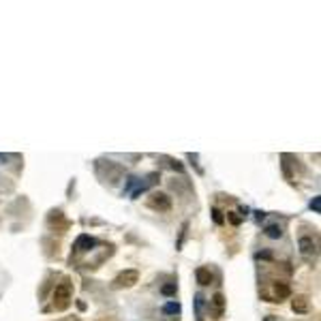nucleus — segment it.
<instances>
[{"mask_svg": "<svg viewBox=\"0 0 321 321\" xmlns=\"http://www.w3.org/2000/svg\"><path fill=\"white\" fill-rule=\"evenodd\" d=\"M163 312H167V315H178L180 312V304L178 302H167L163 306Z\"/></svg>", "mask_w": 321, "mask_h": 321, "instance_id": "obj_12", "label": "nucleus"}, {"mask_svg": "<svg viewBox=\"0 0 321 321\" xmlns=\"http://www.w3.org/2000/svg\"><path fill=\"white\" fill-rule=\"evenodd\" d=\"M298 248H300V255H302L306 261H315V259H317V244L312 242V238L302 236V238L298 240Z\"/></svg>", "mask_w": 321, "mask_h": 321, "instance_id": "obj_5", "label": "nucleus"}, {"mask_svg": "<svg viewBox=\"0 0 321 321\" xmlns=\"http://www.w3.org/2000/svg\"><path fill=\"white\" fill-rule=\"evenodd\" d=\"M212 214H214V221H216V223H223V214H221V210H216V208H214Z\"/></svg>", "mask_w": 321, "mask_h": 321, "instance_id": "obj_17", "label": "nucleus"}, {"mask_svg": "<svg viewBox=\"0 0 321 321\" xmlns=\"http://www.w3.org/2000/svg\"><path fill=\"white\" fill-rule=\"evenodd\" d=\"M227 219H229V223H231V225H240V223H242V216H238L236 212H229V214H227Z\"/></svg>", "mask_w": 321, "mask_h": 321, "instance_id": "obj_16", "label": "nucleus"}, {"mask_svg": "<svg viewBox=\"0 0 321 321\" xmlns=\"http://www.w3.org/2000/svg\"><path fill=\"white\" fill-rule=\"evenodd\" d=\"M195 278H197L199 285L206 287V285L212 283V272L208 270V268H197V270H195Z\"/></svg>", "mask_w": 321, "mask_h": 321, "instance_id": "obj_9", "label": "nucleus"}, {"mask_svg": "<svg viewBox=\"0 0 321 321\" xmlns=\"http://www.w3.org/2000/svg\"><path fill=\"white\" fill-rule=\"evenodd\" d=\"M266 236L272 238V240H278L280 236H283V227H280L278 223H272V225L266 227Z\"/></svg>", "mask_w": 321, "mask_h": 321, "instance_id": "obj_10", "label": "nucleus"}, {"mask_svg": "<svg viewBox=\"0 0 321 321\" xmlns=\"http://www.w3.org/2000/svg\"><path fill=\"white\" fill-rule=\"evenodd\" d=\"M310 210L312 212H321V197H312V202H310Z\"/></svg>", "mask_w": 321, "mask_h": 321, "instance_id": "obj_14", "label": "nucleus"}, {"mask_svg": "<svg viewBox=\"0 0 321 321\" xmlns=\"http://www.w3.org/2000/svg\"><path fill=\"white\" fill-rule=\"evenodd\" d=\"M94 246H96V240L92 236H88V234H82L75 240V251L77 253H88V251H92Z\"/></svg>", "mask_w": 321, "mask_h": 321, "instance_id": "obj_7", "label": "nucleus"}, {"mask_svg": "<svg viewBox=\"0 0 321 321\" xmlns=\"http://www.w3.org/2000/svg\"><path fill=\"white\" fill-rule=\"evenodd\" d=\"M204 295L202 293H195V317L197 321H202L204 319Z\"/></svg>", "mask_w": 321, "mask_h": 321, "instance_id": "obj_11", "label": "nucleus"}, {"mask_svg": "<svg viewBox=\"0 0 321 321\" xmlns=\"http://www.w3.org/2000/svg\"><path fill=\"white\" fill-rule=\"evenodd\" d=\"M148 208H152V210L156 212H170L172 210V197L167 195V193H152V195L148 197Z\"/></svg>", "mask_w": 321, "mask_h": 321, "instance_id": "obj_3", "label": "nucleus"}, {"mask_svg": "<svg viewBox=\"0 0 321 321\" xmlns=\"http://www.w3.org/2000/svg\"><path fill=\"white\" fill-rule=\"evenodd\" d=\"M289 295H291V287L285 280H274V283H270L268 287L261 289V298L266 302H283Z\"/></svg>", "mask_w": 321, "mask_h": 321, "instance_id": "obj_2", "label": "nucleus"}, {"mask_svg": "<svg viewBox=\"0 0 321 321\" xmlns=\"http://www.w3.org/2000/svg\"><path fill=\"white\" fill-rule=\"evenodd\" d=\"M137 283H139V272L137 270H122L114 278V287L116 289H128V287H135Z\"/></svg>", "mask_w": 321, "mask_h": 321, "instance_id": "obj_4", "label": "nucleus"}, {"mask_svg": "<svg viewBox=\"0 0 321 321\" xmlns=\"http://www.w3.org/2000/svg\"><path fill=\"white\" fill-rule=\"evenodd\" d=\"M263 321H283V319H280V317H276V315H268V317L263 319Z\"/></svg>", "mask_w": 321, "mask_h": 321, "instance_id": "obj_18", "label": "nucleus"}, {"mask_svg": "<svg viewBox=\"0 0 321 321\" xmlns=\"http://www.w3.org/2000/svg\"><path fill=\"white\" fill-rule=\"evenodd\" d=\"M291 308H293V312H300V315L308 312V298L306 295H295L291 300Z\"/></svg>", "mask_w": 321, "mask_h": 321, "instance_id": "obj_8", "label": "nucleus"}, {"mask_svg": "<svg viewBox=\"0 0 321 321\" xmlns=\"http://www.w3.org/2000/svg\"><path fill=\"white\" fill-rule=\"evenodd\" d=\"M71 300H73V285H71V280L64 278L60 285H56L54 293H52V306L56 310H67Z\"/></svg>", "mask_w": 321, "mask_h": 321, "instance_id": "obj_1", "label": "nucleus"}, {"mask_svg": "<svg viewBox=\"0 0 321 321\" xmlns=\"http://www.w3.org/2000/svg\"><path fill=\"white\" fill-rule=\"evenodd\" d=\"M58 321H82V319H79V317H62V319H58Z\"/></svg>", "mask_w": 321, "mask_h": 321, "instance_id": "obj_19", "label": "nucleus"}, {"mask_svg": "<svg viewBox=\"0 0 321 321\" xmlns=\"http://www.w3.org/2000/svg\"><path fill=\"white\" fill-rule=\"evenodd\" d=\"M9 158H15L13 154H0V160H9Z\"/></svg>", "mask_w": 321, "mask_h": 321, "instance_id": "obj_20", "label": "nucleus"}, {"mask_svg": "<svg viewBox=\"0 0 321 321\" xmlns=\"http://www.w3.org/2000/svg\"><path fill=\"white\" fill-rule=\"evenodd\" d=\"M160 293H163V295H176V293H178V285H176V283H167V285L160 287Z\"/></svg>", "mask_w": 321, "mask_h": 321, "instance_id": "obj_13", "label": "nucleus"}, {"mask_svg": "<svg viewBox=\"0 0 321 321\" xmlns=\"http://www.w3.org/2000/svg\"><path fill=\"white\" fill-rule=\"evenodd\" d=\"M225 306H227V300H225L223 293H214L212 300H210V310L216 319H221L225 315Z\"/></svg>", "mask_w": 321, "mask_h": 321, "instance_id": "obj_6", "label": "nucleus"}, {"mask_svg": "<svg viewBox=\"0 0 321 321\" xmlns=\"http://www.w3.org/2000/svg\"><path fill=\"white\" fill-rule=\"evenodd\" d=\"M167 163H170V167H172V170H176V172H184V167L180 165V160H176V158H167Z\"/></svg>", "mask_w": 321, "mask_h": 321, "instance_id": "obj_15", "label": "nucleus"}]
</instances>
